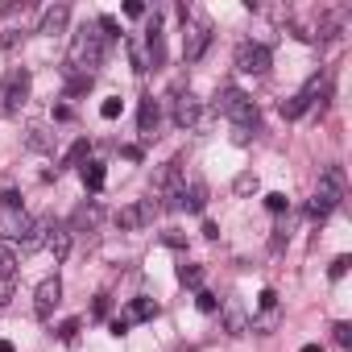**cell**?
Instances as JSON below:
<instances>
[{
	"label": "cell",
	"mask_w": 352,
	"mask_h": 352,
	"mask_svg": "<svg viewBox=\"0 0 352 352\" xmlns=\"http://www.w3.org/2000/svg\"><path fill=\"white\" fill-rule=\"evenodd\" d=\"M100 63H104V38H100V25H83V30L71 38L67 71H71V75H91Z\"/></svg>",
	"instance_id": "obj_1"
},
{
	"label": "cell",
	"mask_w": 352,
	"mask_h": 352,
	"mask_svg": "<svg viewBox=\"0 0 352 352\" xmlns=\"http://www.w3.org/2000/svg\"><path fill=\"white\" fill-rule=\"evenodd\" d=\"M340 199H344V170L340 166H327L323 179H319V187H315V195H311V204H307V216L311 220H327L340 208Z\"/></svg>",
	"instance_id": "obj_2"
},
{
	"label": "cell",
	"mask_w": 352,
	"mask_h": 352,
	"mask_svg": "<svg viewBox=\"0 0 352 352\" xmlns=\"http://www.w3.org/2000/svg\"><path fill=\"white\" fill-rule=\"evenodd\" d=\"M216 108H220V112H224L236 129H245V133L257 124V108H253V100H249L245 91H236V87H228V91L216 100Z\"/></svg>",
	"instance_id": "obj_3"
},
{
	"label": "cell",
	"mask_w": 352,
	"mask_h": 352,
	"mask_svg": "<svg viewBox=\"0 0 352 352\" xmlns=\"http://www.w3.org/2000/svg\"><path fill=\"white\" fill-rule=\"evenodd\" d=\"M162 212V204L149 195V199H137V204H129V208H120L116 212V224L124 228V232H137V228H145V224H153V216Z\"/></svg>",
	"instance_id": "obj_4"
},
{
	"label": "cell",
	"mask_w": 352,
	"mask_h": 352,
	"mask_svg": "<svg viewBox=\"0 0 352 352\" xmlns=\"http://www.w3.org/2000/svg\"><path fill=\"white\" fill-rule=\"evenodd\" d=\"M212 46V30L208 21H183V58L187 63H199Z\"/></svg>",
	"instance_id": "obj_5"
},
{
	"label": "cell",
	"mask_w": 352,
	"mask_h": 352,
	"mask_svg": "<svg viewBox=\"0 0 352 352\" xmlns=\"http://www.w3.org/2000/svg\"><path fill=\"white\" fill-rule=\"evenodd\" d=\"M236 67H241L245 75H265V71H270V50H265L261 42H241V46H236Z\"/></svg>",
	"instance_id": "obj_6"
},
{
	"label": "cell",
	"mask_w": 352,
	"mask_h": 352,
	"mask_svg": "<svg viewBox=\"0 0 352 352\" xmlns=\"http://www.w3.org/2000/svg\"><path fill=\"white\" fill-rule=\"evenodd\" d=\"M30 216H25V208H0V241H21L25 232H30Z\"/></svg>",
	"instance_id": "obj_7"
},
{
	"label": "cell",
	"mask_w": 352,
	"mask_h": 352,
	"mask_svg": "<svg viewBox=\"0 0 352 352\" xmlns=\"http://www.w3.org/2000/svg\"><path fill=\"white\" fill-rule=\"evenodd\" d=\"M0 83H5V100H9V112H17L25 100H30V71L25 67H13L5 79H0Z\"/></svg>",
	"instance_id": "obj_8"
},
{
	"label": "cell",
	"mask_w": 352,
	"mask_h": 352,
	"mask_svg": "<svg viewBox=\"0 0 352 352\" xmlns=\"http://www.w3.org/2000/svg\"><path fill=\"white\" fill-rule=\"evenodd\" d=\"M58 302H63V282H58V278H46V282L34 290V315H38V319H50Z\"/></svg>",
	"instance_id": "obj_9"
},
{
	"label": "cell",
	"mask_w": 352,
	"mask_h": 352,
	"mask_svg": "<svg viewBox=\"0 0 352 352\" xmlns=\"http://www.w3.org/2000/svg\"><path fill=\"white\" fill-rule=\"evenodd\" d=\"M199 112H204L199 96H191V91H179V96H174V124H179V129H191V124L199 120Z\"/></svg>",
	"instance_id": "obj_10"
},
{
	"label": "cell",
	"mask_w": 352,
	"mask_h": 352,
	"mask_svg": "<svg viewBox=\"0 0 352 352\" xmlns=\"http://www.w3.org/2000/svg\"><path fill=\"white\" fill-rule=\"evenodd\" d=\"M157 120H162V108H157V100H153V96H145V100H141V108H137V133L149 141V137L157 133Z\"/></svg>",
	"instance_id": "obj_11"
},
{
	"label": "cell",
	"mask_w": 352,
	"mask_h": 352,
	"mask_svg": "<svg viewBox=\"0 0 352 352\" xmlns=\"http://www.w3.org/2000/svg\"><path fill=\"white\" fill-rule=\"evenodd\" d=\"M67 21H71V9H67V5H50V9L42 13V21H38V34L54 38V34H63V30H67Z\"/></svg>",
	"instance_id": "obj_12"
},
{
	"label": "cell",
	"mask_w": 352,
	"mask_h": 352,
	"mask_svg": "<svg viewBox=\"0 0 352 352\" xmlns=\"http://www.w3.org/2000/svg\"><path fill=\"white\" fill-rule=\"evenodd\" d=\"M50 228H54V220H38V224H30V232L21 236V253H38V249H46Z\"/></svg>",
	"instance_id": "obj_13"
},
{
	"label": "cell",
	"mask_w": 352,
	"mask_h": 352,
	"mask_svg": "<svg viewBox=\"0 0 352 352\" xmlns=\"http://www.w3.org/2000/svg\"><path fill=\"white\" fill-rule=\"evenodd\" d=\"M224 331H232V336H245V331H249V311H245L236 298L224 302Z\"/></svg>",
	"instance_id": "obj_14"
},
{
	"label": "cell",
	"mask_w": 352,
	"mask_h": 352,
	"mask_svg": "<svg viewBox=\"0 0 352 352\" xmlns=\"http://www.w3.org/2000/svg\"><path fill=\"white\" fill-rule=\"evenodd\" d=\"M153 315H157V302H153V298H133L120 319H124V323H145V319H153Z\"/></svg>",
	"instance_id": "obj_15"
},
{
	"label": "cell",
	"mask_w": 352,
	"mask_h": 352,
	"mask_svg": "<svg viewBox=\"0 0 352 352\" xmlns=\"http://www.w3.org/2000/svg\"><path fill=\"white\" fill-rule=\"evenodd\" d=\"M46 249H50V257H54V261H67V253H71V228H50Z\"/></svg>",
	"instance_id": "obj_16"
},
{
	"label": "cell",
	"mask_w": 352,
	"mask_h": 352,
	"mask_svg": "<svg viewBox=\"0 0 352 352\" xmlns=\"http://www.w3.org/2000/svg\"><path fill=\"white\" fill-rule=\"evenodd\" d=\"M183 208H187V212H204V208H208V187H204L199 179H195L191 187H183Z\"/></svg>",
	"instance_id": "obj_17"
},
{
	"label": "cell",
	"mask_w": 352,
	"mask_h": 352,
	"mask_svg": "<svg viewBox=\"0 0 352 352\" xmlns=\"http://www.w3.org/2000/svg\"><path fill=\"white\" fill-rule=\"evenodd\" d=\"M145 42H149V63H153V67H162V54H166V50H162V30H157V21L149 25Z\"/></svg>",
	"instance_id": "obj_18"
},
{
	"label": "cell",
	"mask_w": 352,
	"mask_h": 352,
	"mask_svg": "<svg viewBox=\"0 0 352 352\" xmlns=\"http://www.w3.org/2000/svg\"><path fill=\"white\" fill-rule=\"evenodd\" d=\"M307 108H311V104H307L302 96H290V100H282V116H286V120H298Z\"/></svg>",
	"instance_id": "obj_19"
},
{
	"label": "cell",
	"mask_w": 352,
	"mask_h": 352,
	"mask_svg": "<svg viewBox=\"0 0 352 352\" xmlns=\"http://www.w3.org/2000/svg\"><path fill=\"white\" fill-rule=\"evenodd\" d=\"M83 183H87L91 191L104 187V166H100V162H87V166H83Z\"/></svg>",
	"instance_id": "obj_20"
},
{
	"label": "cell",
	"mask_w": 352,
	"mask_h": 352,
	"mask_svg": "<svg viewBox=\"0 0 352 352\" xmlns=\"http://www.w3.org/2000/svg\"><path fill=\"white\" fill-rule=\"evenodd\" d=\"M13 265H17V257H13V249L0 241V278H13Z\"/></svg>",
	"instance_id": "obj_21"
},
{
	"label": "cell",
	"mask_w": 352,
	"mask_h": 352,
	"mask_svg": "<svg viewBox=\"0 0 352 352\" xmlns=\"http://www.w3.org/2000/svg\"><path fill=\"white\" fill-rule=\"evenodd\" d=\"M179 282L183 286H199L204 282V270L199 265H179Z\"/></svg>",
	"instance_id": "obj_22"
},
{
	"label": "cell",
	"mask_w": 352,
	"mask_h": 352,
	"mask_svg": "<svg viewBox=\"0 0 352 352\" xmlns=\"http://www.w3.org/2000/svg\"><path fill=\"white\" fill-rule=\"evenodd\" d=\"M87 153H91V145H87V141H75V145H71V153H67V166H79Z\"/></svg>",
	"instance_id": "obj_23"
},
{
	"label": "cell",
	"mask_w": 352,
	"mask_h": 352,
	"mask_svg": "<svg viewBox=\"0 0 352 352\" xmlns=\"http://www.w3.org/2000/svg\"><path fill=\"white\" fill-rule=\"evenodd\" d=\"M232 187H236V195H253V191H257V174H241Z\"/></svg>",
	"instance_id": "obj_24"
},
{
	"label": "cell",
	"mask_w": 352,
	"mask_h": 352,
	"mask_svg": "<svg viewBox=\"0 0 352 352\" xmlns=\"http://www.w3.org/2000/svg\"><path fill=\"white\" fill-rule=\"evenodd\" d=\"M100 116H104V120H116V116H120V96L104 100V104H100Z\"/></svg>",
	"instance_id": "obj_25"
},
{
	"label": "cell",
	"mask_w": 352,
	"mask_h": 352,
	"mask_svg": "<svg viewBox=\"0 0 352 352\" xmlns=\"http://www.w3.org/2000/svg\"><path fill=\"white\" fill-rule=\"evenodd\" d=\"M265 208H270V212H286V195H282V191H270V195H265Z\"/></svg>",
	"instance_id": "obj_26"
},
{
	"label": "cell",
	"mask_w": 352,
	"mask_h": 352,
	"mask_svg": "<svg viewBox=\"0 0 352 352\" xmlns=\"http://www.w3.org/2000/svg\"><path fill=\"white\" fill-rule=\"evenodd\" d=\"M100 220V208H79L75 212V224H96Z\"/></svg>",
	"instance_id": "obj_27"
},
{
	"label": "cell",
	"mask_w": 352,
	"mask_h": 352,
	"mask_svg": "<svg viewBox=\"0 0 352 352\" xmlns=\"http://www.w3.org/2000/svg\"><path fill=\"white\" fill-rule=\"evenodd\" d=\"M348 265H352L348 257H336V261L327 265V278H344V274H348Z\"/></svg>",
	"instance_id": "obj_28"
},
{
	"label": "cell",
	"mask_w": 352,
	"mask_h": 352,
	"mask_svg": "<svg viewBox=\"0 0 352 352\" xmlns=\"http://www.w3.org/2000/svg\"><path fill=\"white\" fill-rule=\"evenodd\" d=\"M331 331H336V344H340V348H348V344H352V327H348V323H336Z\"/></svg>",
	"instance_id": "obj_29"
},
{
	"label": "cell",
	"mask_w": 352,
	"mask_h": 352,
	"mask_svg": "<svg viewBox=\"0 0 352 352\" xmlns=\"http://www.w3.org/2000/svg\"><path fill=\"white\" fill-rule=\"evenodd\" d=\"M13 290H17V282H13V278H0V307L13 298Z\"/></svg>",
	"instance_id": "obj_30"
},
{
	"label": "cell",
	"mask_w": 352,
	"mask_h": 352,
	"mask_svg": "<svg viewBox=\"0 0 352 352\" xmlns=\"http://www.w3.org/2000/svg\"><path fill=\"white\" fill-rule=\"evenodd\" d=\"M87 87H91V75H75L67 91H71V96H79V91H87Z\"/></svg>",
	"instance_id": "obj_31"
},
{
	"label": "cell",
	"mask_w": 352,
	"mask_h": 352,
	"mask_svg": "<svg viewBox=\"0 0 352 352\" xmlns=\"http://www.w3.org/2000/svg\"><path fill=\"white\" fill-rule=\"evenodd\" d=\"M30 145H34V149H46V145H50L46 129H30Z\"/></svg>",
	"instance_id": "obj_32"
},
{
	"label": "cell",
	"mask_w": 352,
	"mask_h": 352,
	"mask_svg": "<svg viewBox=\"0 0 352 352\" xmlns=\"http://www.w3.org/2000/svg\"><path fill=\"white\" fill-rule=\"evenodd\" d=\"M58 336H63V340H75V336H79V319H67V323L58 327Z\"/></svg>",
	"instance_id": "obj_33"
},
{
	"label": "cell",
	"mask_w": 352,
	"mask_h": 352,
	"mask_svg": "<svg viewBox=\"0 0 352 352\" xmlns=\"http://www.w3.org/2000/svg\"><path fill=\"white\" fill-rule=\"evenodd\" d=\"M195 298H199V311H216V294H208V290H199Z\"/></svg>",
	"instance_id": "obj_34"
},
{
	"label": "cell",
	"mask_w": 352,
	"mask_h": 352,
	"mask_svg": "<svg viewBox=\"0 0 352 352\" xmlns=\"http://www.w3.org/2000/svg\"><path fill=\"white\" fill-rule=\"evenodd\" d=\"M0 204H5V208H21V195H17V191H13V187H9V191H5V195H0Z\"/></svg>",
	"instance_id": "obj_35"
},
{
	"label": "cell",
	"mask_w": 352,
	"mask_h": 352,
	"mask_svg": "<svg viewBox=\"0 0 352 352\" xmlns=\"http://www.w3.org/2000/svg\"><path fill=\"white\" fill-rule=\"evenodd\" d=\"M261 307L274 311V307H278V294H274V290H261Z\"/></svg>",
	"instance_id": "obj_36"
},
{
	"label": "cell",
	"mask_w": 352,
	"mask_h": 352,
	"mask_svg": "<svg viewBox=\"0 0 352 352\" xmlns=\"http://www.w3.org/2000/svg\"><path fill=\"white\" fill-rule=\"evenodd\" d=\"M124 13H129V17H141V13H145V5H141V0H129Z\"/></svg>",
	"instance_id": "obj_37"
},
{
	"label": "cell",
	"mask_w": 352,
	"mask_h": 352,
	"mask_svg": "<svg viewBox=\"0 0 352 352\" xmlns=\"http://www.w3.org/2000/svg\"><path fill=\"white\" fill-rule=\"evenodd\" d=\"M9 112V100H5V83H0V116Z\"/></svg>",
	"instance_id": "obj_38"
},
{
	"label": "cell",
	"mask_w": 352,
	"mask_h": 352,
	"mask_svg": "<svg viewBox=\"0 0 352 352\" xmlns=\"http://www.w3.org/2000/svg\"><path fill=\"white\" fill-rule=\"evenodd\" d=\"M302 352H323V348L319 344H302Z\"/></svg>",
	"instance_id": "obj_39"
}]
</instances>
